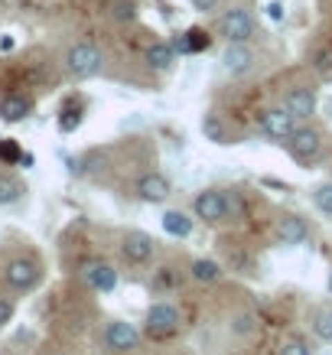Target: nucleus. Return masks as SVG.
<instances>
[{"label": "nucleus", "instance_id": "f257e3e1", "mask_svg": "<svg viewBox=\"0 0 332 355\" xmlns=\"http://www.w3.org/2000/svg\"><path fill=\"white\" fill-rule=\"evenodd\" d=\"M101 65H105V55L91 43H76L65 53V69L76 78H95L101 72Z\"/></svg>", "mask_w": 332, "mask_h": 355}, {"label": "nucleus", "instance_id": "f03ea898", "mask_svg": "<svg viewBox=\"0 0 332 355\" xmlns=\"http://www.w3.org/2000/svg\"><path fill=\"white\" fill-rule=\"evenodd\" d=\"M180 323H182L180 310H176L173 303H166V300L153 303L150 310H147V316H143V329H147V336H153V339H163V336L180 333Z\"/></svg>", "mask_w": 332, "mask_h": 355}, {"label": "nucleus", "instance_id": "7ed1b4c3", "mask_svg": "<svg viewBox=\"0 0 332 355\" xmlns=\"http://www.w3.org/2000/svg\"><path fill=\"white\" fill-rule=\"evenodd\" d=\"M297 128H300V121L293 118L283 105L280 108H268L261 114V134L268 140H274V144H287L297 134Z\"/></svg>", "mask_w": 332, "mask_h": 355}, {"label": "nucleus", "instance_id": "20e7f679", "mask_svg": "<svg viewBox=\"0 0 332 355\" xmlns=\"http://www.w3.org/2000/svg\"><path fill=\"white\" fill-rule=\"evenodd\" d=\"M218 33L225 36L228 43H247L254 36V17L245 7H231L218 17Z\"/></svg>", "mask_w": 332, "mask_h": 355}, {"label": "nucleus", "instance_id": "39448f33", "mask_svg": "<svg viewBox=\"0 0 332 355\" xmlns=\"http://www.w3.org/2000/svg\"><path fill=\"white\" fill-rule=\"evenodd\" d=\"M193 216L202 218L205 225H218V222H225V218H228L225 193H222V189H202V193H195Z\"/></svg>", "mask_w": 332, "mask_h": 355}, {"label": "nucleus", "instance_id": "423d86ee", "mask_svg": "<svg viewBox=\"0 0 332 355\" xmlns=\"http://www.w3.org/2000/svg\"><path fill=\"white\" fill-rule=\"evenodd\" d=\"M287 150L297 163L310 166L313 160H320L322 153V134L316 128H297V134L287 140Z\"/></svg>", "mask_w": 332, "mask_h": 355}, {"label": "nucleus", "instance_id": "0eeeda50", "mask_svg": "<svg viewBox=\"0 0 332 355\" xmlns=\"http://www.w3.org/2000/svg\"><path fill=\"white\" fill-rule=\"evenodd\" d=\"M140 339H143L140 329L128 320H111L105 326V345L111 352H134V349H140Z\"/></svg>", "mask_w": 332, "mask_h": 355}, {"label": "nucleus", "instance_id": "6e6552de", "mask_svg": "<svg viewBox=\"0 0 332 355\" xmlns=\"http://www.w3.org/2000/svg\"><path fill=\"white\" fill-rule=\"evenodd\" d=\"M3 277L13 291H33L40 284V264L33 258H13L7 268H3Z\"/></svg>", "mask_w": 332, "mask_h": 355}, {"label": "nucleus", "instance_id": "1a4fd4ad", "mask_svg": "<svg viewBox=\"0 0 332 355\" xmlns=\"http://www.w3.org/2000/svg\"><path fill=\"white\" fill-rule=\"evenodd\" d=\"M121 254L130 261V264H147V261L157 254V241L147 232H128L121 238Z\"/></svg>", "mask_w": 332, "mask_h": 355}, {"label": "nucleus", "instance_id": "9d476101", "mask_svg": "<svg viewBox=\"0 0 332 355\" xmlns=\"http://www.w3.org/2000/svg\"><path fill=\"white\" fill-rule=\"evenodd\" d=\"M137 196H140V202L160 205L173 196V183L163 176V173H143L137 180Z\"/></svg>", "mask_w": 332, "mask_h": 355}, {"label": "nucleus", "instance_id": "9b49d317", "mask_svg": "<svg viewBox=\"0 0 332 355\" xmlns=\"http://www.w3.org/2000/svg\"><path fill=\"white\" fill-rule=\"evenodd\" d=\"M257 65V55L247 43H228V49L222 53V69L228 76H247Z\"/></svg>", "mask_w": 332, "mask_h": 355}, {"label": "nucleus", "instance_id": "f8f14e48", "mask_svg": "<svg viewBox=\"0 0 332 355\" xmlns=\"http://www.w3.org/2000/svg\"><path fill=\"white\" fill-rule=\"evenodd\" d=\"M82 280H85L91 291L111 293L114 287H118V270L111 268L107 261H88L85 268H82Z\"/></svg>", "mask_w": 332, "mask_h": 355}, {"label": "nucleus", "instance_id": "ddd939ff", "mask_svg": "<svg viewBox=\"0 0 332 355\" xmlns=\"http://www.w3.org/2000/svg\"><path fill=\"white\" fill-rule=\"evenodd\" d=\"M280 105H283L297 121H310L313 114H316V95H313L310 88H290Z\"/></svg>", "mask_w": 332, "mask_h": 355}, {"label": "nucleus", "instance_id": "4468645a", "mask_svg": "<svg viewBox=\"0 0 332 355\" xmlns=\"http://www.w3.org/2000/svg\"><path fill=\"white\" fill-rule=\"evenodd\" d=\"M277 238H280V245L300 248V245H306V238H310V225H306L300 216H283L277 222Z\"/></svg>", "mask_w": 332, "mask_h": 355}, {"label": "nucleus", "instance_id": "2eb2a0df", "mask_svg": "<svg viewBox=\"0 0 332 355\" xmlns=\"http://www.w3.org/2000/svg\"><path fill=\"white\" fill-rule=\"evenodd\" d=\"M209 33L202 30V26H189L186 33H180L176 40H173V46H176V53L180 55H195V53H205L209 49Z\"/></svg>", "mask_w": 332, "mask_h": 355}, {"label": "nucleus", "instance_id": "dca6fc26", "mask_svg": "<svg viewBox=\"0 0 332 355\" xmlns=\"http://www.w3.org/2000/svg\"><path fill=\"white\" fill-rule=\"evenodd\" d=\"M147 65H150L153 72H170L173 65H176V46L173 43H153L147 49Z\"/></svg>", "mask_w": 332, "mask_h": 355}, {"label": "nucleus", "instance_id": "f3484780", "mask_svg": "<svg viewBox=\"0 0 332 355\" xmlns=\"http://www.w3.org/2000/svg\"><path fill=\"white\" fill-rule=\"evenodd\" d=\"M202 134H205V140H212V144H218V147L235 144V140H231V130L225 128V121L218 118L215 111H205L202 114Z\"/></svg>", "mask_w": 332, "mask_h": 355}, {"label": "nucleus", "instance_id": "a211bd4d", "mask_svg": "<svg viewBox=\"0 0 332 355\" xmlns=\"http://www.w3.org/2000/svg\"><path fill=\"white\" fill-rule=\"evenodd\" d=\"M160 225H163V232L173 235V238H189L193 235V218L186 216L182 209H170V212H163Z\"/></svg>", "mask_w": 332, "mask_h": 355}, {"label": "nucleus", "instance_id": "6ab92c4d", "mask_svg": "<svg viewBox=\"0 0 332 355\" xmlns=\"http://www.w3.org/2000/svg\"><path fill=\"white\" fill-rule=\"evenodd\" d=\"M33 111L30 105V98H23V95H7L3 101H0V118L7 121V124H17V121H23L26 114Z\"/></svg>", "mask_w": 332, "mask_h": 355}, {"label": "nucleus", "instance_id": "aec40b11", "mask_svg": "<svg viewBox=\"0 0 332 355\" xmlns=\"http://www.w3.org/2000/svg\"><path fill=\"white\" fill-rule=\"evenodd\" d=\"M189 274H193L195 284H215V280L222 277V264L212 258H195L189 264Z\"/></svg>", "mask_w": 332, "mask_h": 355}, {"label": "nucleus", "instance_id": "412c9836", "mask_svg": "<svg viewBox=\"0 0 332 355\" xmlns=\"http://www.w3.org/2000/svg\"><path fill=\"white\" fill-rule=\"evenodd\" d=\"M257 323H261V320H257L254 313L245 310V313H235V316H231L228 329H231L235 336H241V339H247V336H254V333H257Z\"/></svg>", "mask_w": 332, "mask_h": 355}, {"label": "nucleus", "instance_id": "4be33fe9", "mask_svg": "<svg viewBox=\"0 0 332 355\" xmlns=\"http://www.w3.org/2000/svg\"><path fill=\"white\" fill-rule=\"evenodd\" d=\"M313 336L322 343H332V306H322L313 316Z\"/></svg>", "mask_w": 332, "mask_h": 355}, {"label": "nucleus", "instance_id": "5701e85b", "mask_svg": "<svg viewBox=\"0 0 332 355\" xmlns=\"http://www.w3.org/2000/svg\"><path fill=\"white\" fill-rule=\"evenodd\" d=\"M313 205H316L326 218H332V180H326V183H320L313 189Z\"/></svg>", "mask_w": 332, "mask_h": 355}, {"label": "nucleus", "instance_id": "b1692460", "mask_svg": "<svg viewBox=\"0 0 332 355\" xmlns=\"http://www.w3.org/2000/svg\"><path fill=\"white\" fill-rule=\"evenodd\" d=\"M20 196H23V183H17L13 176H3V173H0V205L17 202Z\"/></svg>", "mask_w": 332, "mask_h": 355}, {"label": "nucleus", "instance_id": "393cba45", "mask_svg": "<svg viewBox=\"0 0 332 355\" xmlns=\"http://www.w3.org/2000/svg\"><path fill=\"white\" fill-rule=\"evenodd\" d=\"M277 355H310V349H306V343H303V339L290 336V339H283V343L277 345Z\"/></svg>", "mask_w": 332, "mask_h": 355}, {"label": "nucleus", "instance_id": "a878e982", "mask_svg": "<svg viewBox=\"0 0 332 355\" xmlns=\"http://www.w3.org/2000/svg\"><path fill=\"white\" fill-rule=\"evenodd\" d=\"M0 160H3V163H20L23 160V150L13 144V140H0Z\"/></svg>", "mask_w": 332, "mask_h": 355}, {"label": "nucleus", "instance_id": "bb28decb", "mask_svg": "<svg viewBox=\"0 0 332 355\" xmlns=\"http://www.w3.org/2000/svg\"><path fill=\"white\" fill-rule=\"evenodd\" d=\"M78 124H82V111H78V108H76V111H72V108L62 111V118H59V128H62L65 134H72Z\"/></svg>", "mask_w": 332, "mask_h": 355}, {"label": "nucleus", "instance_id": "cd10ccee", "mask_svg": "<svg viewBox=\"0 0 332 355\" xmlns=\"http://www.w3.org/2000/svg\"><path fill=\"white\" fill-rule=\"evenodd\" d=\"M134 17H137V7L130 0H118L114 3V20H134Z\"/></svg>", "mask_w": 332, "mask_h": 355}, {"label": "nucleus", "instance_id": "c85d7f7f", "mask_svg": "<svg viewBox=\"0 0 332 355\" xmlns=\"http://www.w3.org/2000/svg\"><path fill=\"white\" fill-rule=\"evenodd\" d=\"M13 313H17V310H13V303L0 297V326H7V323H10V320H13Z\"/></svg>", "mask_w": 332, "mask_h": 355}, {"label": "nucleus", "instance_id": "c756f323", "mask_svg": "<svg viewBox=\"0 0 332 355\" xmlns=\"http://www.w3.org/2000/svg\"><path fill=\"white\" fill-rule=\"evenodd\" d=\"M193 3V10H199V13H212L215 7H218V0H189Z\"/></svg>", "mask_w": 332, "mask_h": 355}, {"label": "nucleus", "instance_id": "7c9ffc66", "mask_svg": "<svg viewBox=\"0 0 332 355\" xmlns=\"http://www.w3.org/2000/svg\"><path fill=\"white\" fill-rule=\"evenodd\" d=\"M268 17H270V20H274V23H280V20H283V7H280L277 0H270V3H268Z\"/></svg>", "mask_w": 332, "mask_h": 355}, {"label": "nucleus", "instance_id": "2f4dec72", "mask_svg": "<svg viewBox=\"0 0 332 355\" xmlns=\"http://www.w3.org/2000/svg\"><path fill=\"white\" fill-rule=\"evenodd\" d=\"M326 287H329V297H332V268H329V280H326Z\"/></svg>", "mask_w": 332, "mask_h": 355}]
</instances>
